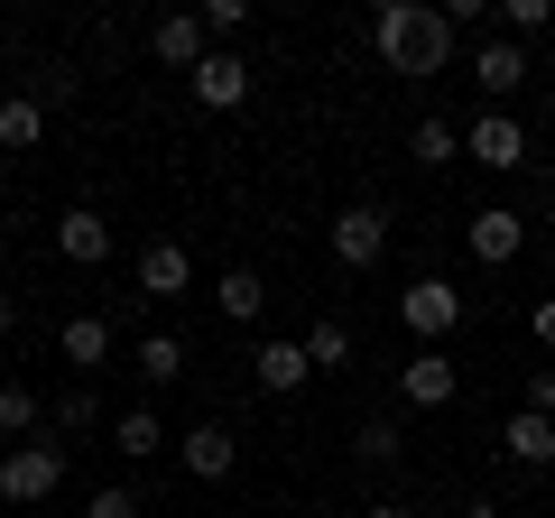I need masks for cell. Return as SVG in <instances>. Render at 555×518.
Instances as JSON below:
<instances>
[{
	"label": "cell",
	"instance_id": "1",
	"mask_svg": "<svg viewBox=\"0 0 555 518\" xmlns=\"http://www.w3.org/2000/svg\"><path fill=\"white\" fill-rule=\"evenodd\" d=\"M371 47H379V65H389V75L426 83V75H444V65H454L463 28L444 20V0H389V10L371 20Z\"/></svg>",
	"mask_w": 555,
	"mask_h": 518
},
{
	"label": "cell",
	"instance_id": "2",
	"mask_svg": "<svg viewBox=\"0 0 555 518\" xmlns=\"http://www.w3.org/2000/svg\"><path fill=\"white\" fill-rule=\"evenodd\" d=\"M56 491H65V444L28 436V444L0 454V500H10V509H38V500H56Z\"/></svg>",
	"mask_w": 555,
	"mask_h": 518
},
{
	"label": "cell",
	"instance_id": "3",
	"mask_svg": "<svg viewBox=\"0 0 555 518\" xmlns=\"http://www.w3.org/2000/svg\"><path fill=\"white\" fill-rule=\"evenodd\" d=\"M528 120H518V112H481L473 120V130H463V158H473V167H491V177H518V167H528Z\"/></svg>",
	"mask_w": 555,
	"mask_h": 518
},
{
	"label": "cell",
	"instance_id": "4",
	"mask_svg": "<svg viewBox=\"0 0 555 518\" xmlns=\"http://www.w3.org/2000/svg\"><path fill=\"white\" fill-rule=\"evenodd\" d=\"M398 324H408L426 352H444V334L463 324V287H454V279H416L408 297H398Z\"/></svg>",
	"mask_w": 555,
	"mask_h": 518
},
{
	"label": "cell",
	"instance_id": "5",
	"mask_svg": "<svg viewBox=\"0 0 555 518\" xmlns=\"http://www.w3.org/2000/svg\"><path fill=\"white\" fill-rule=\"evenodd\" d=\"M149 56H158L167 75H195V65L214 56V28H204V10H167V20L149 28Z\"/></svg>",
	"mask_w": 555,
	"mask_h": 518
},
{
	"label": "cell",
	"instance_id": "6",
	"mask_svg": "<svg viewBox=\"0 0 555 518\" xmlns=\"http://www.w3.org/2000/svg\"><path fill=\"white\" fill-rule=\"evenodd\" d=\"M463 241H473L481 269H509V259L528 250V213H509V204H481V213L463 222Z\"/></svg>",
	"mask_w": 555,
	"mask_h": 518
},
{
	"label": "cell",
	"instance_id": "7",
	"mask_svg": "<svg viewBox=\"0 0 555 518\" xmlns=\"http://www.w3.org/2000/svg\"><path fill=\"white\" fill-rule=\"evenodd\" d=\"M379 250H389V213L379 204H343L334 213V259L343 269H379Z\"/></svg>",
	"mask_w": 555,
	"mask_h": 518
},
{
	"label": "cell",
	"instance_id": "8",
	"mask_svg": "<svg viewBox=\"0 0 555 518\" xmlns=\"http://www.w3.org/2000/svg\"><path fill=\"white\" fill-rule=\"evenodd\" d=\"M528 75H537V56H528L518 38H491V47H473V83L491 93V112H509V93H518Z\"/></svg>",
	"mask_w": 555,
	"mask_h": 518
},
{
	"label": "cell",
	"instance_id": "9",
	"mask_svg": "<svg viewBox=\"0 0 555 518\" xmlns=\"http://www.w3.org/2000/svg\"><path fill=\"white\" fill-rule=\"evenodd\" d=\"M185 83H195V102H204V112H241V102H250V65H241L232 47H214V56H204Z\"/></svg>",
	"mask_w": 555,
	"mask_h": 518
},
{
	"label": "cell",
	"instance_id": "10",
	"mask_svg": "<svg viewBox=\"0 0 555 518\" xmlns=\"http://www.w3.org/2000/svg\"><path fill=\"white\" fill-rule=\"evenodd\" d=\"M177 454H185V472H195V481H232L241 472V436H232V426H185Z\"/></svg>",
	"mask_w": 555,
	"mask_h": 518
},
{
	"label": "cell",
	"instance_id": "11",
	"mask_svg": "<svg viewBox=\"0 0 555 518\" xmlns=\"http://www.w3.org/2000/svg\"><path fill=\"white\" fill-rule=\"evenodd\" d=\"M454 389H463L454 352H416L408 371H398V399H408V407H454Z\"/></svg>",
	"mask_w": 555,
	"mask_h": 518
},
{
	"label": "cell",
	"instance_id": "12",
	"mask_svg": "<svg viewBox=\"0 0 555 518\" xmlns=\"http://www.w3.org/2000/svg\"><path fill=\"white\" fill-rule=\"evenodd\" d=\"M185 287H195V259H185V241H149V250H139V297H185Z\"/></svg>",
	"mask_w": 555,
	"mask_h": 518
},
{
	"label": "cell",
	"instance_id": "13",
	"mask_svg": "<svg viewBox=\"0 0 555 518\" xmlns=\"http://www.w3.org/2000/svg\"><path fill=\"white\" fill-rule=\"evenodd\" d=\"M56 259H75V269H102V259H112V222H102L93 204L56 213Z\"/></svg>",
	"mask_w": 555,
	"mask_h": 518
},
{
	"label": "cell",
	"instance_id": "14",
	"mask_svg": "<svg viewBox=\"0 0 555 518\" xmlns=\"http://www.w3.org/2000/svg\"><path fill=\"white\" fill-rule=\"evenodd\" d=\"M250 379L269 389V399H297L306 379H315V361H306V342H259V352H250Z\"/></svg>",
	"mask_w": 555,
	"mask_h": 518
},
{
	"label": "cell",
	"instance_id": "15",
	"mask_svg": "<svg viewBox=\"0 0 555 518\" xmlns=\"http://www.w3.org/2000/svg\"><path fill=\"white\" fill-rule=\"evenodd\" d=\"M500 454H509L518 472H546V463H555V417H537V407H518V417L500 426Z\"/></svg>",
	"mask_w": 555,
	"mask_h": 518
},
{
	"label": "cell",
	"instance_id": "16",
	"mask_svg": "<svg viewBox=\"0 0 555 518\" xmlns=\"http://www.w3.org/2000/svg\"><path fill=\"white\" fill-rule=\"evenodd\" d=\"M259 306H269V279H259V269H222L214 279V315L222 324H259Z\"/></svg>",
	"mask_w": 555,
	"mask_h": 518
},
{
	"label": "cell",
	"instance_id": "17",
	"mask_svg": "<svg viewBox=\"0 0 555 518\" xmlns=\"http://www.w3.org/2000/svg\"><path fill=\"white\" fill-rule=\"evenodd\" d=\"M56 352L75 361V371H102V361H112V324H102V315H65L56 324Z\"/></svg>",
	"mask_w": 555,
	"mask_h": 518
},
{
	"label": "cell",
	"instance_id": "18",
	"mask_svg": "<svg viewBox=\"0 0 555 518\" xmlns=\"http://www.w3.org/2000/svg\"><path fill=\"white\" fill-rule=\"evenodd\" d=\"M38 140H47V102L28 93V83L0 93V148H38Z\"/></svg>",
	"mask_w": 555,
	"mask_h": 518
},
{
	"label": "cell",
	"instance_id": "19",
	"mask_svg": "<svg viewBox=\"0 0 555 518\" xmlns=\"http://www.w3.org/2000/svg\"><path fill=\"white\" fill-rule=\"evenodd\" d=\"M139 379H149V389H177L185 379V334H149L139 342Z\"/></svg>",
	"mask_w": 555,
	"mask_h": 518
},
{
	"label": "cell",
	"instance_id": "20",
	"mask_svg": "<svg viewBox=\"0 0 555 518\" xmlns=\"http://www.w3.org/2000/svg\"><path fill=\"white\" fill-rule=\"evenodd\" d=\"M297 342H306V361H315V371H343V361H352V324H343V315H315Z\"/></svg>",
	"mask_w": 555,
	"mask_h": 518
},
{
	"label": "cell",
	"instance_id": "21",
	"mask_svg": "<svg viewBox=\"0 0 555 518\" xmlns=\"http://www.w3.org/2000/svg\"><path fill=\"white\" fill-rule=\"evenodd\" d=\"M398 454H408V436H398L389 417H371V426L352 436V463H361V472H398Z\"/></svg>",
	"mask_w": 555,
	"mask_h": 518
},
{
	"label": "cell",
	"instance_id": "22",
	"mask_svg": "<svg viewBox=\"0 0 555 518\" xmlns=\"http://www.w3.org/2000/svg\"><path fill=\"white\" fill-rule=\"evenodd\" d=\"M408 158L416 167H454L463 158V130H454V120H416V130H408Z\"/></svg>",
	"mask_w": 555,
	"mask_h": 518
},
{
	"label": "cell",
	"instance_id": "23",
	"mask_svg": "<svg viewBox=\"0 0 555 518\" xmlns=\"http://www.w3.org/2000/svg\"><path fill=\"white\" fill-rule=\"evenodd\" d=\"M112 454H130V463H149V454H167V426L149 417V407H130V417L112 426Z\"/></svg>",
	"mask_w": 555,
	"mask_h": 518
},
{
	"label": "cell",
	"instance_id": "24",
	"mask_svg": "<svg viewBox=\"0 0 555 518\" xmlns=\"http://www.w3.org/2000/svg\"><path fill=\"white\" fill-rule=\"evenodd\" d=\"M38 417H47V407H38V389H28V379H0V436H38Z\"/></svg>",
	"mask_w": 555,
	"mask_h": 518
},
{
	"label": "cell",
	"instance_id": "25",
	"mask_svg": "<svg viewBox=\"0 0 555 518\" xmlns=\"http://www.w3.org/2000/svg\"><path fill=\"white\" fill-rule=\"evenodd\" d=\"M555 28V0H500V38H518V47H537Z\"/></svg>",
	"mask_w": 555,
	"mask_h": 518
},
{
	"label": "cell",
	"instance_id": "26",
	"mask_svg": "<svg viewBox=\"0 0 555 518\" xmlns=\"http://www.w3.org/2000/svg\"><path fill=\"white\" fill-rule=\"evenodd\" d=\"M47 417H56V436H83V426H93L102 407H93V389H65V399L47 407Z\"/></svg>",
	"mask_w": 555,
	"mask_h": 518
},
{
	"label": "cell",
	"instance_id": "27",
	"mask_svg": "<svg viewBox=\"0 0 555 518\" xmlns=\"http://www.w3.org/2000/svg\"><path fill=\"white\" fill-rule=\"evenodd\" d=\"M204 28H214V38H241V28H250V0H214V10H204Z\"/></svg>",
	"mask_w": 555,
	"mask_h": 518
},
{
	"label": "cell",
	"instance_id": "28",
	"mask_svg": "<svg viewBox=\"0 0 555 518\" xmlns=\"http://www.w3.org/2000/svg\"><path fill=\"white\" fill-rule=\"evenodd\" d=\"M83 518H139V500L130 491H93V509H83Z\"/></svg>",
	"mask_w": 555,
	"mask_h": 518
},
{
	"label": "cell",
	"instance_id": "29",
	"mask_svg": "<svg viewBox=\"0 0 555 518\" xmlns=\"http://www.w3.org/2000/svg\"><path fill=\"white\" fill-rule=\"evenodd\" d=\"M528 407H537V417H555V371H528Z\"/></svg>",
	"mask_w": 555,
	"mask_h": 518
},
{
	"label": "cell",
	"instance_id": "30",
	"mask_svg": "<svg viewBox=\"0 0 555 518\" xmlns=\"http://www.w3.org/2000/svg\"><path fill=\"white\" fill-rule=\"evenodd\" d=\"M528 334H537V352H555V297H537V315H528Z\"/></svg>",
	"mask_w": 555,
	"mask_h": 518
},
{
	"label": "cell",
	"instance_id": "31",
	"mask_svg": "<svg viewBox=\"0 0 555 518\" xmlns=\"http://www.w3.org/2000/svg\"><path fill=\"white\" fill-rule=\"evenodd\" d=\"M20 334V297H10V287H0V342Z\"/></svg>",
	"mask_w": 555,
	"mask_h": 518
},
{
	"label": "cell",
	"instance_id": "32",
	"mask_svg": "<svg viewBox=\"0 0 555 518\" xmlns=\"http://www.w3.org/2000/svg\"><path fill=\"white\" fill-rule=\"evenodd\" d=\"M361 518H408V509H398V500H371V509H361Z\"/></svg>",
	"mask_w": 555,
	"mask_h": 518
}]
</instances>
